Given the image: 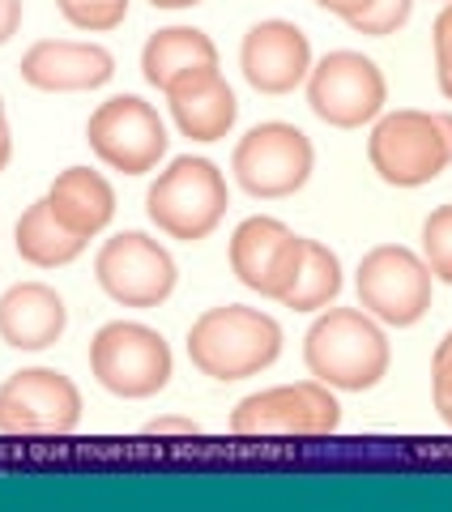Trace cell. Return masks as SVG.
Returning a JSON list of instances; mask_svg holds the SVG:
<instances>
[{
	"mask_svg": "<svg viewBox=\"0 0 452 512\" xmlns=\"http://www.w3.org/2000/svg\"><path fill=\"white\" fill-rule=\"evenodd\" d=\"M303 359L320 384L363 393L376 389L389 372V342H384L376 316L359 308H329L303 338Z\"/></svg>",
	"mask_w": 452,
	"mask_h": 512,
	"instance_id": "obj_1",
	"label": "cell"
},
{
	"mask_svg": "<svg viewBox=\"0 0 452 512\" xmlns=\"http://www.w3.org/2000/svg\"><path fill=\"white\" fill-rule=\"evenodd\" d=\"M231 192H226L222 171L209 158H175V163L158 175L145 192V214L158 231H167L171 239L197 244L222 222Z\"/></svg>",
	"mask_w": 452,
	"mask_h": 512,
	"instance_id": "obj_4",
	"label": "cell"
},
{
	"mask_svg": "<svg viewBox=\"0 0 452 512\" xmlns=\"http://www.w3.org/2000/svg\"><path fill=\"white\" fill-rule=\"evenodd\" d=\"M359 303L367 316L384 325H418L431 308V269L423 256H414L401 244H380L359 261Z\"/></svg>",
	"mask_w": 452,
	"mask_h": 512,
	"instance_id": "obj_7",
	"label": "cell"
},
{
	"mask_svg": "<svg viewBox=\"0 0 452 512\" xmlns=\"http://www.w3.org/2000/svg\"><path fill=\"white\" fill-rule=\"evenodd\" d=\"M299 256H303V235H295L278 218H265L256 214L248 222H239L235 235H231V269L235 278L248 286V291L265 295V299H278L286 295L290 278L299 269Z\"/></svg>",
	"mask_w": 452,
	"mask_h": 512,
	"instance_id": "obj_13",
	"label": "cell"
},
{
	"mask_svg": "<svg viewBox=\"0 0 452 512\" xmlns=\"http://www.w3.org/2000/svg\"><path fill=\"white\" fill-rule=\"evenodd\" d=\"M22 26V0H0V43H9Z\"/></svg>",
	"mask_w": 452,
	"mask_h": 512,
	"instance_id": "obj_28",
	"label": "cell"
},
{
	"mask_svg": "<svg viewBox=\"0 0 452 512\" xmlns=\"http://www.w3.org/2000/svg\"><path fill=\"white\" fill-rule=\"evenodd\" d=\"M163 94L171 103V116L180 124V133L192 141H222L239 116L235 90L226 86V77L218 69L184 73L180 82H171Z\"/></svg>",
	"mask_w": 452,
	"mask_h": 512,
	"instance_id": "obj_16",
	"label": "cell"
},
{
	"mask_svg": "<svg viewBox=\"0 0 452 512\" xmlns=\"http://www.w3.org/2000/svg\"><path fill=\"white\" fill-rule=\"evenodd\" d=\"M154 9H192V5H201V0H150Z\"/></svg>",
	"mask_w": 452,
	"mask_h": 512,
	"instance_id": "obj_31",
	"label": "cell"
},
{
	"mask_svg": "<svg viewBox=\"0 0 452 512\" xmlns=\"http://www.w3.org/2000/svg\"><path fill=\"white\" fill-rule=\"evenodd\" d=\"M103 291L124 308H158L175 291V261L158 239L141 231H120L99 248L94 261Z\"/></svg>",
	"mask_w": 452,
	"mask_h": 512,
	"instance_id": "obj_12",
	"label": "cell"
},
{
	"mask_svg": "<svg viewBox=\"0 0 452 512\" xmlns=\"http://www.w3.org/2000/svg\"><path fill=\"white\" fill-rule=\"evenodd\" d=\"M435 82H440L444 99H452V0L435 18Z\"/></svg>",
	"mask_w": 452,
	"mask_h": 512,
	"instance_id": "obj_26",
	"label": "cell"
},
{
	"mask_svg": "<svg viewBox=\"0 0 452 512\" xmlns=\"http://www.w3.org/2000/svg\"><path fill=\"white\" fill-rule=\"evenodd\" d=\"M82 423V393L52 367H26L0 384V436H69Z\"/></svg>",
	"mask_w": 452,
	"mask_h": 512,
	"instance_id": "obj_8",
	"label": "cell"
},
{
	"mask_svg": "<svg viewBox=\"0 0 452 512\" xmlns=\"http://www.w3.org/2000/svg\"><path fill=\"white\" fill-rule=\"evenodd\" d=\"M320 9H329V13H337V18H346V22H354L359 13H367L371 9V0H316Z\"/></svg>",
	"mask_w": 452,
	"mask_h": 512,
	"instance_id": "obj_29",
	"label": "cell"
},
{
	"mask_svg": "<svg viewBox=\"0 0 452 512\" xmlns=\"http://www.w3.org/2000/svg\"><path fill=\"white\" fill-rule=\"evenodd\" d=\"M337 419L342 406L329 384L299 380L244 397L231 414V431L235 436H329Z\"/></svg>",
	"mask_w": 452,
	"mask_h": 512,
	"instance_id": "obj_9",
	"label": "cell"
},
{
	"mask_svg": "<svg viewBox=\"0 0 452 512\" xmlns=\"http://www.w3.org/2000/svg\"><path fill=\"white\" fill-rule=\"evenodd\" d=\"M371 171L393 188H423L452 163V116L448 111H393L371 128Z\"/></svg>",
	"mask_w": 452,
	"mask_h": 512,
	"instance_id": "obj_3",
	"label": "cell"
},
{
	"mask_svg": "<svg viewBox=\"0 0 452 512\" xmlns=\"http://www.w3.org/2000/svg\"><path fill=\"white\" fill-rule=\"evenodd\" d=\"M22 82L47 94H73V90H99L111 82L116 60L99 43H69V39H39L22 56Z\"/></svg>",
	"mask_w": 452,
	"mask_h": 512,
	"instance_id": "obj_15",
	"label": "cell"
},
{
	"mask_svg": "<svg viewBox=\"0 0 452 512\" xmlns=\"http://www.w3.org/2000/svg\"><path fill=\"white\" fill-rule=\"evenodd\" d=\"M86 141L99 163L124 175H145L158 167V158L167 154V128L158 120L150 103H141L137 94H116L107 99L86 124Z\"/></svg>",
	"mask_w": 452,
	"mask_h": 512,
	"instance_id": "obj_10",
	"label": "cell"
},
{
	"mask_svg": "<svg viewBox=\"0 0 452 512\" xmlns=\"http://www.w3.org/2000/svg\"><path fill=\"white\" fill-rule=\"evenodd\" d=\"M337 291H342V265H337V256L325 244H316V239H303L299 269L290 278L282 303L295 312H316L325 303H333Z\"/></svg>",
	"mask_w": 452,
	"mask_h": 512,
	"instance_id": "obj_21",
	"label": "cell"
},
{
	"mask_svg": "<svg viewBox=\"0 0 452 512\" xmlns=\"http://www.w3.org/2000/svg\"><path fill=\"white\" fill-rule=\"evenodd\" d=\"M423 261L431 269V278H440L452 286V205L431 210L423 222Z\"/></svg>",
	"mask_w": 452,
	"mask_h": 512,
	"instance_id": "obj_22",
	"label": "cell"
},
{
	"mask_svg": "<svg viewBox=\"0 0 452 512\" xmlns=\"http://www.w3.org/2000/svg\"><path fill=\"white\" fill-rule=\"evenodd\" d=\"M145 431H150V436H197L201 423H192V419H154V423H145Z\"/></svg>",
	"mask_w": 452,
	"mask_h": 512,
	"instance_id": "obj_27",
	"label": "cell"
},
{
	"mask_svg": "<svg viewBox=\"0 0 452 512\" xmlns=\"http://www.w3.org/2000/svg\"><path fill=\"white\" fill-rule=\"evenodd\" d=\"M410 9L414 0H371V9L359 13V18L350 22V30H359V35H393V30H401L410 22Z\"/></svg>",
	"mask_w": 452,
	"mask_h": 512,
	"instance_id": "obj_24",
	"label": "cell"
},
{
	"mask_svg": "<svg viewBox=\"0 0 452 512\" xmlns=\"http://www.w3.org/2000/svg\"><path fill=\"white\" fill-rule=\"evenodd\" d=\"M69 325V308L47 282H18L0 295V338L13 350H47Z\"/></svg>",
	"mask_w": 452,
	"mask_h": 512,
	"instance_id": "obj_17",
	"label": "cell"
},
{
	"mask_svg": "<svg viewBox=\"0 0 452 512\" xmlns=\"http://www.w3.org/2000/svg\"><path fill=\"white\" fill-rule=\"evenodd\" d=\"M239 64H244V77L252 90L290 94L312 73V43L295 22L269 18V22H256L244 35Z\"/></svg>",
	"mask_w": 452,
	"mask_h": 512,
	"instance_id": "obj_14",
	"label": "cell"
},
{
	"mask_svg": "<svg viewBox=\"0 0 452 512\" xmlns=\"http://www.w3.org/2000/svg\"><path fill=\"white\" fill-rule=\"evenodd\" d=\"M431 397H435L440 419L452 427V333L435 346V355H431Z\"/></svg>",
	"mask_w": 452,
	"mask_h": 512,
	"instance_id": "obj_25",
	"label": "cell"
},
{
	"mask_svg": "<svg viewBox=\"0 0 452 512\" xmlns=\"http://www.w3.org/2000/svg\"><path fill=\"white\" fill-rule=\"evenodd\" d=\"M282 355V329L269 312L226 303L188 329V359L214 380H248Z\"/></svg>",
	"mask_w": 452,
	"mask_h": 512,
	"instance_id": "obj_2",
	"label": "cell"
},
{
	"mask_svg": "<svg viewBox=\"0 0 452 512\" xmlns=\"http://www.w3.org/2000/svg\"><path fill=\"white\" fill-rule=\"evenodd\" d=\"M312 163H316V150H312L308 133H299L295 124H282V120L248 128L231 158L235 180L244 184V192L265 197V201L299 192L308 184Z\"/></svg>",
	"mask_w": 452,
	"mask_h": 512,
	"instance_id": "obj_6",
	"label": "cell"
},
{
	"mask_svg": "<svg viewBox=\"0 0 452 512\" xmlns=\"http://www.w3.org/2000/svg\"><path fill=\"white\" fill-rule=\"evenodd\" d=\"M389 86L363 52H329L308 73V107L333 128H359L380 116Z\"/></svg>",
	"mask_w": 452,
	"mask_h": 512,
	"instance_id": "obj_11",
	"label": "cell"
},
{
	"mask_svg": "<svg viewBox=\"0 0 452 512\" xmlns=\"http://www.w3.org/2000/svg\"><path fill=\"white\" fill-rule=\"evenodd\" d=\"M197 69H218V47L205 30H192V26L158 30L141 52L145 82L158 86V90H167L171 82H180L184 73H197Z\"/></svg>",
	"mask_w": 452,
	"mask_h": 512,
	"instance_id": "obj_19",
	"label": "cell"
},
{
	"mask_svg": "<svg viewBox=\"0 0 452 512\" xmlns=\"http://www.w3.org/2000/svg\"><path fill=\"white\" fill-rule=\"evenodd\" d=\"M90 372L116 397H154L171 380V346L137 320H111L90 342Z\"/></svg>",
	"mask_w": 452,
	"mask_h": 512,
	"instance_id": "obj_5",
	"label": "cell"
},
{
	"mask_svg": "<svg viewBox=\"0 0 452 512\" xmlns=\"http://www.w3.org/2000/svg\"><path fill=\"white\" fill-rule=\"evenodd\" d=\"M47 205H52V214L69 227L73 235H99L111 214H116V192H111V184L103 180L99 171L90 167H69L60 171L52 188H47Z\"/></svg>",
	"mask_w": 452,
	"mask_h": 512,
	"instance_id": "obj_18",
	"label": "cell"
},
{
	"mask_svg": "<svg viewBox=\"0 0 452 512\" xmlns=\"http://www.w3.org/2000/svg\"><path fill=\"white\" fill-rule=\"evenodd\" d=\"M13 244H18L22 261H30L35 269H56V265L77 261V256H82V248H86V239L64 227V222L52 214L47 197H43V201H35V205H30V210L18 218Z\"/></svg>",
	"mask_w": 452,
	"mask_h": 512,
	"instance_id": "obj_20",
	"label": "cell"
},
{
	"mask_svg": "<svg viewBox=\"0 0 452 512\" xmlns=\"http://www.w3.org/2000/svg\"><path fill=\"white\" fill-rule=\"evenodd\" d=\"M77 30H116L128 13V0H56Z\"/></svg>",
	"mask_w": 452,
	"mask_h": 512,
	"instance_id": "obj_23",
	"label": "cell"
},
{
	"mask_svg": "<svg viewBox=\"0 0 452 512\" xmlns=\"http://www.w3.org/2000/svg\"><path fill=\"white\" fill-rule=\"evenodd\" d=\"M9 154H13V137H9V120H5V111H0V171H5Z\"/></svg>",
	"mask_w": 452,
	"mask_h": 512,
	"instance_id": "obj_30",
	"label": "cell"
}]
</instances>
